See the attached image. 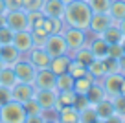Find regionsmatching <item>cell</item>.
Here are the masks:
<instances>
[{"mask_svg": "<svg viewBox=\"0 0 125 123\" xmlns=\"http://www.w3.org/2000/svg\"><path fill=\"white\" fill-rule=\"evenodd\" d=\"M90 19H92V9L85 0H74L64 6L62 22L66 28H79V30L88 31Z\"/></svg>", "mask_w": 125, "mask_h": 123, "instance_id": "1", "label": "cell"}, {"mask_svg": "<svg viewBox=\"0 0 125 123\" xmlns=\"http://www.w3.org/2000/svg\"><path fill=\"white\" fill-rule=\"evenodd\" d=\"M26 119V110L24 105L19 101H8L0 107V123H24Z\"/></svg>", "mask_w": 125, "mask_h": 123, "instance_id": "2", "label": "cell"}, {"mask_svg": "<svg viewBox=\"0 0 125 123\" xmlns=\"http://www.w3.org/2000/svg\"><path fill=\"white\" fill-rule=\"evenodd\" d=\"M62 37L66 41L68 55H72L74 51H77L79 48H83L86 42H88V31L79 30V28H64Z\"/></svg>", "mask_w": 125, "mask_h": 123, "instance_id": "3", "label": "cell"}, {"mask_svg": "<svg viewBox=\"0 0 125 123\" xmlns=\"http://www.w3.org/2000/svg\"><path fill=\"white\" fill-rule=\"evenodd\" d=\"M103 90L109 97L120 96V94H125V75L123 73H107L105 77L99 79Z\"/></svg>", "mask_w": 125, "mask_h": 123, "instance_id": "4", "label": "cell"}, {"mask_svg": "<svg viewBox=\"0 0 125 123\" xmlns=\"http://www.w3.org/2000/svg\"><path fill=\"white\" fill-rule=\"evenodd\" d=\"M42 48L46 50V53L50 57H59V55L68 53V46H66V41H64L62 33H50L44 41Z\"/></svg>", "mask_w": 125, "mask_h": 123, "instance_id": "5", "label": "cell"}, {"mask_svg": "<svg viewBox=\"0 0 125 123\" xmlns=\"http://www.w3.org/2000/svg\"><path fill=\"white\" fill-rule=\"evenodd\" d=\"M11 68H13V72H15L17 83H33V81H35L37 68L31 64L26 57H22L19 62H15Z\"/></svg>", "mask_w": 125, "mask_h": 123, "instance_id": "6", "label": "cell"}, {"mask_svg": "<svg viewBox=\"0 0 125 123\" xmlns=\"http://www.w3.org/2000/svg\"><path fill=\"white\" fill-rule=\"evenodd\" d=\"M33 97L39 101L44 114H53L55 103H57V90L55 88H35Z\"/></svg>", "mask_w": 125, "mask_h": 123, "instance_id": "7", "label": "cell"}, {"mask_svg": "<svg viewBox=\"0 0 125 123\" xmlns=\"http://www.w3.org/2000/svg\"><path fill=\"white\" fill-rule=\"evenodd\" d=\"M24 57H26L31 64L35 66L37 70L48 68V66H50V61H52V57L46 53V50H44L42 46H33L26 55H24Z\"/></svg>", "mask_w": 125, "mask_h": 123, "instance_id": "8", "label": "cell"}, {"mask_svg": "<svg viewBox=\"0 0 125 123\" xmlns=\"http://www.w3.org/2000/svg\"><path fill=\"white\" fill-rule=\"evenodd\" d=\"M6 26L11 28L13 31H20V30H28V17L24 9H15V11H8L4 15Z\"/></svg>", "mask_w": 125, "mask_h": 123, "instance_id": "9", "label": "cell"}, {"mask_svg": "<svg viewBox=\"0 0 125 123\" xmlns=\"http://www.w3.org/2000/svg\"><path fill=\"white\" fill-rule=\"evenodd\" d=\"M11 44H13V46H15L22 55H26L31 48L35 46V42H33V35H31L30 30L15 31V35H13V42H11Z\"/></svg>", "mask_w": 125, "mask_h": 123, "instance_id": "10", "label": "cell"}, {"mask_svg": "<svg viewBox=\"0 0 125 123\" xmlns=\"http://www.w3.org/2000/svg\"><path fill=\"white\" fill-rule=\"evenodd\" d=\"M110 24H114V20L110 19L109 13H92V19H90V24H88V33L99 35V33H103Z\"/></svg>", "mask_w": 125, "mask_h": 123, "instance_id": "11", "label": "cell"}, {"mask_svg": "<svg viewBox=\"0 0 125 123\" xmlns=\"http://www.w3.org/2000/svg\"><path fill=\"white\" fill-rule=\"evenodd\" d=\"M35 96V85L33 83H17L11 86V99L19 103H26L28 99Z\"/></svg>", "mask_w": 125, "mask_h": 123, "instance_id": "12", "label": "cell"}, {"mask_svg": "<svg viewBox=\"0 0 125 123\" xmlns=\"http://www.w3.org/2000/svg\"><path fill=\"white\" fill-rule=\"evenodd\" d=\"M41 13L44 17H52V19H62L64 4H62L61 0H42Z\"/></svg>", "mask_w": 125, "mask_h": 123, "instance_id": "13", "label": "cell"}, {"mask_svg": "<svg viewBox=\"0 0 125 123\" xmlns=\"http://www.w3.org/2000/svg\"><path fill=\"white\" fill-rule=\"evenodd\" d=\"M55 79H57V75L50 68H42L37 70L33 85H35V88H55Z\"/></svg>", "mask_w": 125, "mask_h": 123, "instance_id": "14", "label": "cell"}, {"mask_svg": "<svg viewBox=\"0 0 125 123\" xmlns=\"http://www.w3.org/2000/svg\"><path fill=\"white\" fill-rule=\"evenodd\" d=\"M88 46H90V51H92L94 59L103 61L105 57H109V42H105L99 35H94L92 39H88Z\"/></svg>", "mask_w": 125, "mask_h": 123, "instance_id": "15", "label": "cell"}, {"mask_svg": "<svg viewBox=\"0 0 125 123\" xmlns=\"http://www.w3.org/2000/svg\"><path fill=\"white\" fill-rule=\"evenodd\" d=\"M22 57H24V55L20 53L13 44H6V46L0 48V61H2L4 66H13L15 62H19Z\"/></svg>", "mask_w": 125, "mask_h": 123, "instance_id": "16", "label": "cell"}, {"mask_svg": "<svg viewBox=\"0 0 125 123\" xmlns=\"http://www.w3.org/2000/svg\"><path fill=\"white\" fill-rule=\"evenodd\" d=\"M55 116H57L59 123H77L79 110L74 107V105H68V107H61L57 112H55Z\"/></svg>", "mask_w": 125, "mask_h": 123, "instance_id": "17", "label": "cell"}, {"mask_svg": "<svg viewBox=\"0 0 125 123\" xmlns=\"http://www.w3.org/2000/svg\"><path fill=\"white\" fill-rule=\"evenodd\" d=\"M70 61H72V57H70L68 53H64V55H59V57H52L50 66H48V68H50L52 72L55 73V75H61V73L68 72Z\"/></svg>", "mask_w": 125, "mask_h": 123, "instance_id": "18", "label": "cell"}, {"mask_svg": "<svg viewBox=\"0 0 125 123\" xmlns=\"http://www.w3.org/2000/svg\"><path fill=\"white\" fill-rule=\"evenodd\" d=\"M94 110H96V114H98L99 119H109L110 116H114V107H112V101H110V97H105V99L98 101V103L94 105Z\"/></svg>", "mask_w": 125, "mask_h": 123, "instance_id": "19", "label": "cell"}, {"mask_svg": "<svg viewBox=\"0 0 125 123\" xmlns=\"http://www.w3.org/2000/svg\"><path fill=\"white\" fill-rule=\"evenodd\" d=\"M99 37H101L105 42H109V44H120L121 41H123V35H121V31H120V28H118L116 22L110 24L103 33H99Z\"/></svg>", "mask_w": 125, "mask_h": 123, "instance_id": "20", "label": "cell"}, {"mask_svg": "<svg viewBox=\"0 0 125 123\" xmlns=\"http://www.w3.org/2000/svg\"><path fill=\"white\" fill-rule=\"evenodd\" d=\"M85 96H86V99H88L90 105H96L98 101H101V99H105V97H109V96L105 94V90H103V86H101V83H99V81H94L92 85H90L88 92H86Z\"/></svg>", "mask_w": 125, "mask_h": 123, "instance_id": "21", "label": "cell"}, {"mask_svg": "<svg viewBox=\"0 0 125 123\" xmlns=\"http://www.w3.org/2000/svg\"><path fill=\"white\" fill-rule=\"evenodd\" d=\"M42 28H44V31L50 35V33H62L66 26H64V22H62V19H52V17H44Z\"/></svg>", "mask_w": 125, "mask_h": 123, "instance_id": "22", "label": "cell"}, {"mask_svg": "<svg viewBox=\"0 0 125 123\" xmlns=\"http://www.w3.org/2000/svg\"><path fill=\"white\" fill-rule=\"evenodd\" d=\"M70 57L74 59V61H77V62H81V64H85V66H88L90 62L94 61V55H92V51H90L88 42H86L83 48H79L77 51H74V53H72Z\"/></svg>", "mask_w": 125, "mask_h": 123, "instance_id": "23", "label": "cell"}, {"mask_svg": "<svg viewBox=\"0 0 125 123\" xmlns=\"http://www.w3.org/2000/svg\"><path fill=\"white\" fill-rule=\"evenodd\" d=\"M74 101H75V92H74V90H62V92H57V103H55L53 114H55L61 107L74 105Z\"/></svg>", "mask_w": 125, "mask_h": 123, "instance_id": "24", "label": "cell"}, {"mask_svg": "<svg viewBox=\"0 0 125 123\" xmlns=\"http://www.w3.org/2000/svg\"><path fill=\"white\" fill-rule=\"evenodd\" d=\"M109 15L114 22H120L125 19V0H112L109 9Z\"/></svg>", "mask_w": 125, "mask_h": 123, "instance_id": "25", "label": "cell"}, {"mask_svg": "<svg viewBox=\"0 0 125 123\" xmlns=\"http://www.w3.org/2000/svg\"><path fill=\"white\" fill-rule=\"evenodd\" d=\"M86 72H88L96 81H99L101 77H105V75H107L105 64H103V61H99V59H94V61L90 62L88 66H86Z\"/></svg>", "mask_w": 125, "mask_h": 123, "instance_id": "26", "label": "cell"}, {"mask_svg": "<svg viewBox=\"0 0 125 123\" xmlns=\"http://www.w3.org/2000/svg\"><path fill=\"white\" fill-rule=\"evenodd\" d=\"M17 85V77H15V72H13L11 66H4V68L0 70V86H11Z\"/></svg>", "mask_w": 125, "mask_h": 123, "instance_id": "27", "label": "cell"}, {"mask_svg": "<svg viewBox=\"0 0 125 123\" xmlns=\"http://www.w3.org/2000/svg\"><path fill=\"white\" fill-rule=\"evenodd\" d=\"M55 90H57V92H62V90H74V77H72L68 72L57 75V79H55Z\"/></svg>", "mask_w": 125, "mask_h": 123, "instance_id": "28", "label": "cell"}, {"mask_svg": "<svg viewBox=\"0 0 125 123\" xmlns=\"http://www.w3.org/2000/svg\"><path fill=\"white\" fill-rule=\"evenodd\" d=\"M98 119H99V118H98V114H96V110H94V105H90V107L79 110V119H77V123H96Z\"/></svg>", "mask_w": 125, "mask_h": 123, "instance_id": "29", "label": "cell"}, {"mask_svg": "<svg viewBox=\"0 0 125 123\" xmlns=\"http://www.w3.org/2000/svg\"><path fill=\"white\" fill-rule=\"evenodd\" d=\"M26 17H28V30H33V28H39L42 26V20H44V15L41 13V9L37 11H26Z\"/></svg>", "mask_w": 125, "mask_h": 123, "instance_id": "30", "label": "cell"}, {"mask_svg": "<svg viewBox=\"0 0 125 123\" xmlns=\"http://www.w3.org/2000/svg\"><path fill=\"white\" fill-rule=\"evenodd\" d=\"M92 13H109L112 0H86Z\"/></svg>", "mask_w": 125, "mask_h": 123, "instance_id": "31", "label": "cell"}, {"mask_svg": "<svg viewBox=\"0 0 125 123\" xmlns=\"http://www.w3.org/2000/svg\"><path fill=\"white\" fill-rule=\"evenodd\" d=\"M110 101H112V107H114V114L125 119V94L110 97Z\"/></svg>", "mask_w": 125, "mask_h": 123, "instance_id": "32", "label": "cell"}, {"mask_svg": "<svg viewBox=\"0 0 125 123\" xmlns=\"http://www.w3.org/2000/svg\"><path fill=\"white\" fill-rule=\"evenodd\" d=\"M68 73H70L74 79H77V77H83V75L86 73V66L72 59V61H70V66H68Z\"/></svg>", "mask_w": 125, "mask_h": 123, "instance_id": "33", "label": "cell"}, {"mask_svg": "<svg viewBox=\"0 0 125 123\" xmlns=\"http://www.w3.org/2000/svg\"><path fill=\"white\" fill-rule=\"evenodd\" d=\"M13 35H15V31H13L11 28H8L6 24H4V26H0V46L11 44L13 42Z\"/></svg>", "mask_w": 125, "mask_h": 123, "instance_id": "34", "label": "cell"}, {"mask_svg": "<svg viewBox=\"0 0 125 123\" xmlns=\"http://www.w3.org/2000/svg\"><path fill=\"white\" fill-rule=\"evenodd\" d=\"M24 105V110H26V116L28 114H42V108H41L39 101L35 99V97H31V99H28Z\"/></svg>", "mask_w": 125, "mask_h": 123, "instance_id": "35", "label": "cell"}, {"mask_svg": "<svg viewBox=\"0 0 125 123\" xmlns=\"http://www.w3.org/2000/svg\"><path fill=\"white\" fill-rule=\"evenodd\" d=\"M103 64H105L107 73H120V64H118V59L105 57V59H103Z\"/></svg>", "mask_w": 125, "mask_h": 123, "instance_id": "36", "label": "cell"}, {"mask_svg": "<svg viewBox=\"0 0 125 123\" xmlns=\"http://www.w3.org/2000/svg\"><path fill=\"white\" fill-rule=\"evenodd\" d=\"M42 6V0H22V9L24 11H37Z\"/></svg>", "mask_w": 125, "mask_h": 123, "instance_id": "37", "label": "cell"}, {"mask_svg": "<svg viewBox=\"0 0 125 123\" xmlns=\"http://www.w3.org/2000/svg\"><path fill=\"white\" fill-rule=\"evenodd\" d=\"M123 55V48H121V42L120 44H109V57L112 59H120Z\"/></svg>", "mask_w": 125, "mask_h": 123, "instance_id": "38", "label": "cell"}, {"mask_svg": "<svg viewBox=\"0 0 125 123\" xmlns=\"http://www.w3.org/2000/svg\"><path fill=\"white\" fill-rule=\"evenodd\" d=\"M8 101H11V88H8V86H0V107L6 105Z\"/></svg>", "mask_w": 125, "mask_h": 123, "instance_id": "39", "label": "cell"}, {"mask_svg": "<svg viewBox=\"0 0 125 123\" xmlns=\"http://www.w3.org/2000/svg\"><path fill=\"white\" fill-rule=\"evenodd\" d=\"M74 107L77 108V110H83V108L90 107L88 99H86V96H75V101H74Z\"/></svg>", "mask_w": 125, "mask_h": 123, "instance_id": "40", "label": "cell"}, {"mask_svg": "<svg viewBox=\"0 0 125 123\" xmlns=\"http://www.w3.org/2000/svg\"><path fill=\"white\" fill-rule=\"evenodd\" d=\"M6 9L8 11H15V9H22V0H4Z\"/></svg>", "mask_w": 125, "mask_h": 123, "instance_id": "41", "label": "cell"}, {"mask_svg": "<svg viewBox=\"0 0 125 123\" xmlns=\"http://www.w3.org/2000/svg\"><path fill=\"white\" fill-rule=\"evenodd\" d=\"M42 121H44L42 114H28L24 119V123H42Z\"/></svg>", "mask_w": 125, "mask_h": 123, "instance_id": "42", "label": "cell"}, {"mask_svg": "<svg viewBox=\"0 0 125 123\" xmlns=\"http://www.w3.org/2000/svg\"><path fill=\"white\" fill-rule=\"evenodd\" d=\"M42 118H44V121H42V123H59L57 116H50V118H48V116L42 112Z\"/></svg>", "mask_w": 125, "mask_h": 123, "instance_id": "43", "label": "cell"}, {"mask_svg": "<svg viewBox=\"0 0 125 123\" xmlns=\"http://www.w3.org/2000/svg\"><path fill=\"white\" fill-rule=\"evenodd\" d=\"M118 64H120V73H123V75H125V53L118 59Z\"/></svg>", "mask_w": 125, "mask_h": 123, "instance_id": "44", "label": "cell"}, {"mask_svg": "<svg viewBox=\"0 0 125 123\" xmlns=\"http://www.w3.org/2000/svg\"><path fill=\"white\" fill-rule=\"evenodd\" d=\"M118 24V28H120V31H121V35L125 37V19L123 20H120V22H116Z\"/></svg>", "mask_w": 125, "mask_h": 123, "instance_id": "45", "label": "cell"}, {"mask_svg": "<svg viewBox=\"0 0 125 123\" xmlns=\"http://www.w3.org/2000/svg\"><path fill=\"white\" fill-rule=\"evenodd\" d=\"M8 13V9H6V4H4V0H0V15H6Z\"/></svg>", "mask_w": 125, "mask_h": 123, "instance_id": "46", "label": "cell"}, {"mask_svg": "<svg viewBox=\"0 0 125 123\" xmlns=\"http://www.w3.org/2000/svg\"><path fill=\"white\" fill-rule=\"evenodd\" d=\"M6 24V20H4V15H0V26H4Z\"/></svg>", "mask_w": 125, "mask_h": 123, "instance_id": "47", "label": "cell"}, {"mask_svg": "<svg viewBox=\"0 0 125 123\" xmlns=\"http://www.w3.org/2000/svg\"><path fill=\"white\" fill-rule=\"evenodd\" d=\"M61 2H62L64 6H66V4H70V2H74V0H61Z\"/></svg>", "mask_w": 125, "mask_h": 123, "instance_id": "48", "label": "cell"}, {"mask_svg": "<svg viewBox=\"0 0 125 123\" xmlns=\"http://www.w3.org/2000/svg\"><path fill=\"white\" fill-rule=\"evenodd\" d=\"M121 48H123V53H125V37H123V41H121Z\"/></svg>", "mask_w": 125, "mask_h": 123, "instance_id": "49", "label": "cell"}, {"mask_svg": "<svg viewBox=\"0 0 125 123\" xmlns=\"http://www.w3.org/2000/svg\"><path fill=\"white\" fill-rule=\"evenodd\" d=\"M96 123H107V121H105V119H98Z\"/></svg>", "mask_w": 125, "mask_h": 123, "instance_id": "50", "label": "cell"}, {"mask_svg": "<svg viewBox=\"0 0 125 123\" xmlns=\"http://www.w3.org/2000/svg\"><path fill=\"white\" fill-rule=\"evenodd\" d=\"M2 68H4V64H2V61H0V70H2Z\"/></svg>", "mask_w": 125, "mask_h": 123, "instance_id": "51", "label": "cell"}, {"mask_svg": "<svg viewBox=\"0 0 125 123\" xmlns=\"http://www.w3.org/2000/svg\"><path fill=\"white\" fill-rule=\"evenodd\" d=\"M120 123H125V119H121V121H120Z\"/></svg>", "mask_w": 125, "mask_h": 123, "instance_id": "52", "label": "cell"}, {"mask_svg": "<svg viewBox=\"0 0 125 123\" xmlns=\"http://www.w3.org/2000/svg\"><path fill=\"white\" fill-rule=\"evenodd\" d=\"M0 48H2V46H0Z\"/></svg>", "mask_w": 125, "mask_h": 123, "instance_id": "53", "label": "cell"}, {"mask_svg": "<svg viewBox=\"0 0 125 123\" xmlns=\"http://www.w3.org/2000/svg\"><path fill=\"white\" fill-rule=\"evenodd\" d=\"M85 2H86V0H85Z\"/></svg>", "mask_w": 125, "mask_h": 123, "instance_id": "54", "label": "cell"}]
</instances>
